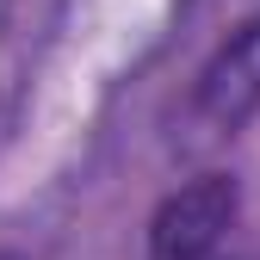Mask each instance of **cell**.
I'll return each instance as SVG.
<instances>
[{
	"label": "cell",
	"mask_w": 260,
	"mask_h": 260,
	"mask_svg": "<svg viewBox=\"0 0 260 260\" xmlns=\"http://www.w3.org/2000/svg\"><path fill=\"white\" fill-rule=\"evenodd\" d=\"M236 205H242V192L230 174H199L192 186L168 192L161 211L149 217V254L155 260H211L236 223Z\"/></svg>",
	"instance_id": "1"
},
{
	"label": "cell",
	"mask_w": 260,
	"mask_h": 260,
	"mask_svg": "<svg viewBox=\"0 0 260 260\" xmlns=\"http://www.w3.org/2000/svg\"><path fill=\"white\" fill-rule=\"evenodd\" d=\"M254 112H260V13L230 31V44L205 62L192 87V124L205 137H236Z\"/></svg>",
	"instance_id": "2"
}]
</instances>
